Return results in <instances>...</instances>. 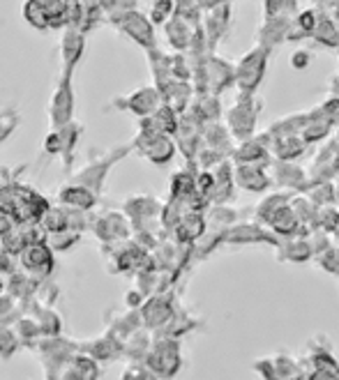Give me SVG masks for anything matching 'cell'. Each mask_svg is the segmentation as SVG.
<instances>
[{"mask_svg": "<svg viewBox=\"0 0 339 380\" xmlns=\"http://www.w3.org/2000/svg\"><path fill=\"white\" fill-rule=\"evenodd\" d=\"M42 260H49V253H46L44 247H35V249L28 251V263L30 265H42Z\"/></svg>", "mask_w": 339, "mask_h": 380, "instance_id": "6da1fadb", "label": "cell"}]
</instances>
